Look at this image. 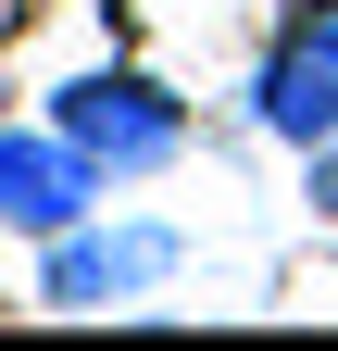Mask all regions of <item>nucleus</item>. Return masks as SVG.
Instances as JSON below:
<instances>
[{
	"mask_svg": "<svg viewBox=\"0 0 338 351\" xmlns=\"http://www.w3.org/2000/svg\"><path fill=\"white\" fill-rule=\"evenodd\" d=\"M188 263V239L163 226V213H88V226H63V239H38V301L51 314H113V301H151L163 276Z\"/></svg>",
	"mask_w": 338,
	"mask_h": 351,
	"instance_id": "obj_1",
	"label": "nucleus"
},
{
	"mask_svg": "<svg viewBox=\"0 0 338 351\" xmlns=\"http://www.w3.org/2000/svg\"><path fill=\"white\" fill-rule=\"evenodd\" d=\"M51 125H63V138L88 151L101 176H163V163L188 151V101H176L163 75H138V63H101V75H75L63 101H51Z\"/></svg>",
	"mask_w": 338,
	"mask_h": 351,
	"instance_id": "obj_2",
	"label": "nucleus"
},
{
	"mask_svg": "<svg viewBox=\"0 0 338 351\" xmlns=\"http://www.w3.org/2000/svg\"><path fill=\"white\" fill-rule=\"evenodd\" d=\"M250 125H263L276 151H326V138H338V0H301V25L263 51Z\"/></svg>",
	"mask_w": 338,
	"mask_h": 351,
	"instance_id": "obj_3",
	"label": "nucleus"
},
{
	"mask_svg": "<svg viewBox=\"0 0 338 351\" xmlns=\"http://www.w3.org/2000/svg\"><path fill=\"white\" fill-rule=\"evenodd\" d=\"M113 176L63 138V125H0V226L13 239H63V226H88Z\"/></svg>",
	"mask_w": 338,
	"mask_h": 351,
	"instance_id": "obj_4",
	"label": "nucleus"
}]
</instances>
